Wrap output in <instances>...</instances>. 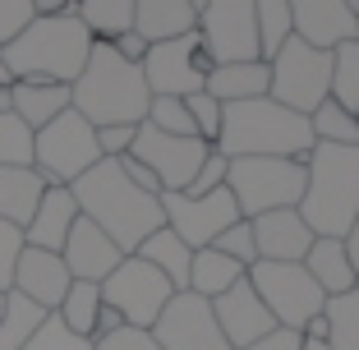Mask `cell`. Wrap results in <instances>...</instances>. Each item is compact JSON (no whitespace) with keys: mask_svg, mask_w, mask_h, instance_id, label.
I'll return each instance as SVG.
<instances>
[{"mask_svg":"<svg viewBox=\"0 0 359 350\" xmlns=\"http://www.w3.org/2000/svg\"><path fill=\"white\" fill-rule=\"evenodd\" d=\"M346 10H350V14H355V19H359V0H346Z\"/></svg>","mask_w":359,"mask_h":350,"instance_id":"55","label":"cell"},{"mask_svg":"<svg viewBox=\"0 0 359 350\" xmlns=\"http://www.w3.org/2000/svg\"><path fill=\"white\" fill-rule=\"evenodd\" d=\"M290 5V23L295 37L318 51H332L341 42H355V14L346 10V0H285Z\"/></svg>","mask_w":359,"mask_h":350,"instance_id":"19","label":"cell"},{"mask_svg":"<svg viewBox=\"0 0 359 350\" xmlns=\"http://www.w3.org/2000/svg\"><path fill=\"white\" fill-rule=\"evenodd\" d=\"M79 0H32V14L37 19H55V14H74Z\"/></svg>","mask_w":359,"mask_h":350,"instance_id":"49","label":"cell"},{"mask_svg":"<svg viewBox=\"0 0 359 350\" xmlns=\"http://www.w3.org/2000/svg\"><path fill=\"white\" fill-rule=\"evenodd\" d=\"M212 148L222 157H290L304 161L313 152V129L309 116L276 107L272 97H254V102H235L222 107V134Z\"/></svg>","mask_w":359,"mask_h":350,"instance_id":"5","label":"cell"},{"mask_svg":"<svg viewBox=\"0 0 359 350\" xmlns=\"http://www.w3.org/2000/svg\"><path fill=\"white\" fill-rule=\"evenodd\" d=\"M226 189L244 222L281 208H299L304 198V161L290 157H235L226 170Z\"/></svg>","mask_w":359,"mask_h":350,"instance_id":"6","label":"cell"},{"mask_svg":"<svg viewBox=\"0 0 359 350\" xmlns=\"http://www.w3.org/2000/svg\"><path fill=\"white\" fill-rule=\"evenodd\" d=\"M299 350H327V341H309L304 337V346H299Z\"/></svg>","mask_w":359,"mask_h":350,"instance_id":"53","label":"cell"},{"mask_svg":"<svg viewBox=\"0 0 359 350\" xmlns=\"http://www.w3.org/2000/svg\"><path fill=\"white\" fill-rule=\"evenodd\" d=\"M60 258H65V267H69V276L74 281H93V286H102L106 276L120 267V249H116V240L106 231H97L88 217H79L74 222V231H69V240H65V249H60Z\"/></svg>","mask_w":359,"mask_h":350,"instance_id":"18","label":"cell"},{"mask_svg":"<svg viewBox=\"0 0 359 350\" xmlns=\"http://www.w3.org/2000/svg\"><path fill=\"white\" fill-rule=\"evenodd\" d=\"M217 249H222L226 258H235V263H240L244 272H249V267L258 263V244H254V226H249V222H244V217H240V222H235V226H226V231L217 235Z\"/></svg>","mask_w":359,"mask_h":350,"instance_id":"39","label":"cell"},{"mask_svg":"<svg viewBox=\"0 0 359 350\" xmlns=\"http://www.w3.org/2000/svg\"><path fill=\"white\" fill-rule=\"evenodd\" d=\"M299 346H304V332L276 328V332H267V337H258L254 346H244V350H299Z\"/></svg>","mask_w":359,"mask_h":350,"instance_id":"47","label":"cell"},{"mask_svg":"<svg viewBox=\"0 0 359 350\" xmlns=\"http://www.w3.org/2000/svg\"><path fill=\"white\" fill-rule=\"evenodd\" d=\"M272 83H267V97H272L276 107L295 111V116H313L323 102L332 97V51H318V46L290 42L272 55Z\"/></svg>","mask_w":359,"mask_h":350,"instance_id":"7","label":"cell"},{"mask_svg":"<svg viewBox=\"0 0 359 350\" xmlns=\"http://www.w3.org/2000/svg\"><path fill=\"white\" fill-rule=\"evenodd\" d=\"M299 217L313 231V240H346L359 217V143H313L304 157V198Z\"/></svg>","mask_w":359,"mask_h":350,"instance_id":"2","label":"cell"},{"mask_svg":"<svg viewBox=\"0 0 359 350\" xmlns=\"http://www.w3.org/2000/svg\"><path fill=\"white\" fill-rule=\"evenodd\" d=\"M198 28V10L189 0H134V32L143 42H170Z\"/></svg>","mask_w":359,"mask_h":350,"instance_id":"23","label":"cell"},{"mask_svg":"<svg viewBox=\"0 0 359 350\" xmlns=\"http://www.w3.org/2000/svg\"><path fill=\"white\" fill-rule=\"evenodd\" d=\"M106 46H111V51H116L120 60H129V65H143V55H148V42H143V37H138L134 28L120 32L116 42H106Z\"/></svg>","mask_w":359,"mask_h":350,"instance_id":"48","label":"cell"},{"mask_svg":"<svg viewBox=\"0 0 359 350\" xmlns=\"http://www.w3.org/2000/svg\"><path fill=\"white\" fill-rule=\"evenodd\" d=\"M143 263H152L161 276L170 281V290H189V258H194V249L184 240H180L170 226H161V231H152L148 240L134 249Z\"/></svg>","mask_w":359,"mask_h":350,"instance_id":"27","label":"cell"},{"mask_svg":"<svg viewBox=\"0 0 359 350\" xmlns=\"http://www.w3.org/2000/svg\"><path fill=\"white\" fill-rule=\"evenodd\" d=\"M254 244H258V263H304L313 231L304 226L299 208H281V213L254 217Z\"/></svg>","mask_w":359,"mask_h":350,"instance_id":"20","label":"cell"},{"mask_svg":"<svg viewBox=\"0 0 359 350\" xmlns=\"http://www.w3.org/2000/svg\"><path fill=\"white\" fill-rule=\"evenodd\" d=\"M97 161H102V152H97V129L88 125L74 107L65 111V116H55L46 129L32 134V170H37L46 184H65V189H69V184H74L83 170H93Z\"/></svg>","mask_w":359,"mask_h":350,"instance_id":"8","label":"cell"},{"mask_svg":"<svg viewBox=\"0 0 359 350\" xmlns=\"http://www.w3.org/2000/svg\"><path fill=\"white\" fill-rule=\"evenodd\" d=\"M93 350H161V346L152 341V332H143V328H120V332H111V337H97Z\"/></svg>","mask_w":359,"mask_h":350,"instance_id":"44","label":"cell"},{"mask_svg":"<svg viewBox=\"0 0 359 350\" xmlns=\"http://www.w3.org/2000/svg\"><path fill=\"white\" fill-rule=\"evenodd\" d=\"M226 170H231V157H222V152L212 148L208 157H203L198 175H194V184L184 194H212V189H226Z\"/></svg>","mask_w":359,"mask_h":350,"instance_id":"43","label":"cell"},{"mask_svg":"<svg viewBox=\"0 0 359 350\" xmlns=\"http://www.w3.org/2000/svg\"><path fill=\"white\" fill-rule=\"evenodd\" d=\"M134 134H138V125H106V129H97V152H102V157H125V152L134 148Z\"/></svg>","mask_w":359,"mask_h":350,"instance_id":"45","label":"cell"},{"mask_svg":"<svg viewBox=\"0 0 359 350\" xmlns=\"http://www.w3.org/2000/svg\"><path fill=\"white\" fill-rule=\"evenodd\" d=\"M23 350H93V341L74 337V332L65 328L55 314H46V323L28 337V346H23Z\"/></svg>","mask_w":359,"mask_h":350,"instance_id":"40","label":"cell"},{"mask_svg":"<svg viewBox=\"0 0 359 350\" xmlns=\"http://www.w3.org/2000/svg\"><path fill=\"white\" fill-rule=\"evenodd\" d=\"M184 111H189V120H194V134L212 148L217 134H222V102L208 97V93H194V97H184Z\"/></svg>","mask_w":359,"mask_h":350,"instance_id":"38","label":"cell"},{"mask_svg":"<svg viewBox=\"0 0 359 350\" xmlns=\"http://www.w3.org/2000/svg\"><path fill=\"white\" fill-rule=\"evenodd\" d=\"M69 194H74V203H79V217H88L97 231L111 235L120 254H134L152 231L166 226L161 198L157 194H143L138 184H129L116 157H102L93 170H83V175L69 184Z\"/></svg>","mask_w":359,"mask_h":350,"instance_id":"1","label":"cell"},{"mask_svg":"<svg viewBox=\"0 0 359 350\" xmlns=\"http://www.w3.org/2000/svg\"><path fill=\"white\" fill-rule=\"evenodd\" d=\"M304 272L313 276V286L323 290V295H346V290L359 286V276H355V267H350L346 244L341 240H313L309 244Z\"/></svg>","mask_w":359,"mask_h":350,"instance_id":"26","label":"cell"},{"mask_svg":"<svg viewBox=\"0 0 359 350\" xmlns=\"http://www.w3.org/2000/svg\"><path fill=\"white\" fill-rule=\"evenodd\" d=\"M0 111H10V88H0Z\"/></svg>","mask_w":359,"mask_h":350,"instance_id":"54","label":"cell"},{"mask_svg":"<svg viewBox=\"0 0 359 350\" xmlns=\"http://www.w3.org/2000/svg\"><path fill=\"white\" fill-rule=\"evenodd\" d=\"M161 198V217L166 226L189 244V249H208L217 244V235L226 226L240 222V208H235L231 189H212V194H157Z\"/></svg>","mask_w":359,"mask_h":350,"instance_id":"13","label":"cell"},{"mask_svg":"<svg viewBox=\"0 0 359 350\" xmlns=\"http://www.w3.org/2000/svg\"><path fill=\"white\" fill-rule=\"evenodd\" d=\"M170 295H175L170 281L152 263H143L138 254H125L120 267L102 281V304L116 309L125 318V328H143V332H152V323L161 318Z\"/></svg>","mask_w":359,"mask_h":350,"instance_id":"10","label":"cell"},{"mask_svg":"<svg viewBox=\"0 0 359 350\" xmlns=\"http://www.w3.org/2000/svg\"><path fill=\"white\" fill-rule=\"evenodd\" d=\"M323 323H327V350H359V286L346 295H327Z\"/></svg>","mask_w":359,"mask_h":350,"instance_id":"32","label":"cell"},{"mask_svg":"<svg viewBox=\"0 0 359 350\" xmlns=\"http://www.w3.org/2000/svg\"><path fill=\"white\" fill-rule=\"evenodd\" d=\"M42 194H46V180L32 166H0V222L23 231L37 213Z\"/></svg>","mask_w":359,"mask_h":350,"instance_id":"24","label":"cell"},{"mask_svg":"<svg viewBox=\"0 0 359 350\" xmlns=\"http://www.w3.org/2000/svg\"><path fill=\"white\" fill-rule=\"evenodd\" d=\"M267 83H272V69H267V60H235V65H212L203 93L217 97L222 107H235V102L267 97Z\"/></svg>","mask_w":359,"mask_h":350,"instance_id":"22","label":"cell"},{"mask_svg":"<svg viewBox=\"0 0 359 350\" xmlns=\"http://www.w3.org/2000/svg\"><path fill=\"white\" fill-rule=\"evenodd\" d=\"M74 14L93 32V42H116L120 32L134 28V0H79Z\"/></svg>","mask_w":359,"mask_h":350,"instance_id":"29","label":"cell"},{"mask_svg":"<svg viewBox=\"0 0 359 350\" xmlns=\"http://www.w3.org/2000/svg\"><path fill=\"white\" fill-rule=\"evenodd\" d=\"M198 37L212 65L258 60V0H203Z\"/></svg>","mask_w":359,"mask_h":350,"instance_id":"12","label":"cell"},{"mask_svg":"<svg viewBox=\"0 0 359 350\" xmlns=\"http://www.w3.org/2000/svg\"><path fill=\"white\" fill-rule=\"evenodd\" d=\"M152 341L161 350H231L217 328L212 299H198L194 290H175L161 309V318L152 323Z\"/></svg>","mask_w":359,"mask_h":350,"instance_id":"15","label":"cell"},{"mask_svg":"<svg viewBox=\"0 0 359 350\" xmlns=\"http://www.w3.org/2000/svg\"><path fill=\"white\" fill-rule=\"evenodd\" d=\"M138 69H143V83L152 97H194L208 83L212 55L203 51V37L194 28L184 37H170V42H152Z\"/></svg>","mask_w":359,"mask_h":350,"instance_id":"11","label":"cell"},{"mask_svg":"<svg viewBox=\"0 0 359 350\" xmlns=\"http://www.w3.org/2000/svg\"><path fill=\"white\" fill-rule=\"evenodd\" d=\"M74 222H79L74 194L65 189V184H46L32 222L23 226V244H28V249H46V254H60L65 240H69V231H74Z\"/></svg>","mask_w":359,"mask_h":350,"instance_id":"21","label":"cell"},{"mask_svg":"<svg viewBox=\"0 0 359 350\" xmlns=\"http://www.w3.org/2000/svg\"><path fill=\"white\" fill-rule=\"evenodd\" d=\"M189 5H194V10H203V0H189Z\"/></svg>","mask_w":359,"mask_h":350,"instance_id":"56","label":"cell"},{"mask_svg":"<svg viewBox=\"0 0 359 350\" xmlns=\"http://www.w3.org/2000/svg\"><path fill=\"white\" fill-rule=\"evenodd\" d=\"M309 129H313V143H341V148H355L359 143V116L337 107L332 97L309 116Z\"/></svg>","mask_w":359,"mask_h":350,"instance_id":"35","label":"cell"},{"mask_svg":"<svg viewBox=\"0 0 359 350\" xmlns=\"http://www.w3.org/2000/svg\"><path fill=\"white\" fill-rule=\"evenodd\" d=\"M46 323V309L23 299L19 290H5V314H0V350H23L28 337Z\"/></svg>","mask_w":359,"mask_h":350,"instance_id":"30","label":"cell"},{"mask_svg":"<svg viewBox=\"0 0 359 350\" xmlns=\"http://www.w3.org/2000/svg\"><path fill=\"white\" fill-rule=\"evenodd\" d=\"M143 125L161 129V134H175V138H198V134H194L189 111H184V97H152Z\"/></svg>","mask_w":359,"mask_h":350,"instance_id":"37","label":"cell"},{"mask_svg":"<svg viewBox=\"0 0 359 350\" xmlns=\"http://www.w3.org/2000/svg\"><path fill=\"white\" fill-rule=\"evenodd\" d=\"M341 244H346V258H350V267H355V276H359V217H355V226L346 231Z\"/></svg>","mask_w":359,"mask_h":350,"instance_id":"51","label":"cell"},{"mask_svg":"<svg viewBox=\"0 0 359 350\" xmlns=\"http://www.w3.org/2000/svg\"><path fill=\"white\" fill-rule=\"evenodd\" d=\"M69 286H74V276H69V267H65L60 254H46V249H28V244H23L19 263H14V286L10 290H19L32 304H42L46 314H55Z\"/></svg>","mask_w":359,"mask_h":350,"instance_id":"17","label":"cell"},{"mask_svg":"<svg viewBox=\"0 0 359 350\" xmlns=\"http://www.w3.org/2000/svg\"><path fill=\"white\" fill-rule=\"evenodd\" d=\"M240 276H244V267L235 263V258H226L217 244H208V249H194V258H189V290H194L198 299L226 295V290H231Z\"/></svg>","mask_w":359,"mask_h":350,"instance_id":"28","label":"cell"},{"mask_svg":"<svg viewBox=\"0 0 359 350\" xmlns=\"http://www.w3.org/2000/svg\"><path fill=\"white\" fill-rule=\"evenodd\" d=\"M93 55V32L79 23V14L32 19L10 46H0V60L10 65L19 83H74Z\"/></svg>","mask_w":359,"mask_h":350,"instance_id":"3","label":"cell"},{"mask_svg":"<svg viewBox=\"0 0 359 350\" xmlns=\"http://www.w3.org/2000/svg\"><path fill=\"white\" fill-rule=\"evenodd\" d=\"M212 314H217V328H222V337H226L231 350H244V346H254L258 337L276 332V318L267 314V304L258 299V290L249 286V276H240L226 295L212 299Z\"/></svg>","mask_w":359,"mask_h":350,"instance_id":"16","label":"cell"},{"mask_svg":"<svg viewBox=\"0 0 359 350\" xmlns=\"http://www.w3.org/2000/svg\"><path fill=\"white\" fill-rule=\"evenodd\" d=\"M10 111L37 134V129H46L55 116L69 111V88L65 83H14L10 88Z\"/></svg>","mask_w":359,"mask_h":350,"instance_id":"25","label":"cell"},{"mask_svg":"<svg viewBox=\"0 0 359 350\" xmlns=\"http://www.w3.org/2000/svg\"><path fill=\"white\" fill-rule=\"evenodd\" d=\"M208 152L212 148L203 143V138H175V134H161V129H152V125H138L129 157H138L152 175H157L161 194H184L194 184V175H198V166H203Z\"/></svg>","mask_w":359,"mask_h":350,"instance_id":"14","label":"cell"},{"mask_svg":"<svg viewBox=\"0 0 359 350\" xmlns=\"http://www.w3.org/2000/svg\"><path fill=\"white\" fill-rule=\"evenodd\" d=\"M244 276L258 290V299L267 304V314L276 318V328L304 332L323 314V304H327V295L313 286L304 263H254Z\"/></svg>","mask_w":359,"mask_h":350,"instance_id":"9","label":"cell"},{"mask_svg":"<svg viewBox=\"0 0 359 350\" xmlns=\"http://www.w3.org/2000/svg\"><path fill=\"white\" fill-rule=\"evenodd\" d=\"M355 116H359V111H355Z\"/></svg>","mask_w":359,"mask_h":350,"instance_id":"59","label":"cell"},{"mask_svg":"<svg viewBox=\"0 0 359 350\" xmlns=\"http://www.w3.org/2000/svg\"><path fill=\"white\" fill-rule=\"evenodd\" d=\"M295 37V23H290V5L285 0H258V60L272 65V55Z\"/></svg>","mask_w":359,"mask_h":350,"instance_id":"33","label":"cell"},{"mask_svg":"<svg viewBox=\"0 0 359 350\" xmlns=\"http://www.w3.org/2000/svg\"><path fill=\"white\" fill-rule=\"evenodd\" d=\"M97 314H102V286H93V281H74V286L65 290L60 309H55V318L74 332V337H83V341H93Z\"/></svg>","mask_w":359,"mask_h":350,"instance_id":"31","label":"cell"},{"mask_svg":"<svg viewBox=\"0 0 359 350\" xmlns=\"http://www.w3.org/2000/svg\"><path fill=\"white\" fill-rule=\"evenodd\" d=\"M355 42H359V19H355Z\"/></svg>","mask_w":359,"mask_h":350,"instance_id":"57","label":"cell"},{"mask_svg":"<svg viewBox=\"0 0 359 350\" xmlns=\"http://www.w3.org/2000/svg\"><path fill=\"white\" fill-rule=\"evenodd\" d=\"M332 102L350 116L359 111V42L332 46Z\"/></svg>","mask_w":359,"mask_h":350,"instance_id":"34","label":"cell"},{"mask_svg":"<svg viewBox=\"0 0 359 350\" xmlns=\"http://www.w3.org/2000/svg\"><path fill=\"white\" fill-rule=\"evenodd\" d=\"M120 328H125V318H120L111 304H102V314H97V328H93V341H97V337H111V332H120Z\"/></svg>","mask_w":359,"mask_h":350,"instance_id":"50","label":"cell"},{"mask_svg":"<svg viewBox=\"0 0 359 350\" xmlns=\"http://www.w3.org/2000/svg\"><path fill=\"white\" fill-rule=\"evenodd\" d=\"M0 166H32V129L14 111H0Z\"/></svg>","mask_w":359,"mask_h":350,"instance_id":"36","label":"cell"},{"mask_svg":"<svg viewBox=\"0 0 359 350\" xmlns=\"http://www.w3.org/2000/svg\"><path fill=\"white\" fill-rule=\"evenodd\" d=\"M0 314H5V295H0Z\"/></svg>","mask_w":359,"mask_h":350,"instance_id":"58","label":"cell"},{"mask_svg":"<svg viewBox=\"0 0 359 350\" xmlns=\"http://www.w3.org/2000/svg\"><path fill=\"white\" fill-rule=\"evenodd\" d=\"M14 83H19V79H14V74H10V65L0 60V88H14Z\"/></svg>","mask_w":359,"mask_h":350,"instance_id":"52","label":"cell"},{"mask_svg":"<svg viewBox=\"0 0 359 350\" xmlns=\"http://www.w3.org/2000/svg\"><path fill=\"white\" fill-rule=\"evenodd\" d=\"M32 19V0H0V46H10Z\"/></svg>","mask_w":359,"mask_h":350,"instance_id":"42","label":"cell"},{"mask_svg":"<svg viewBox=\"0 0 359 350\" xmlns=\"http://www.w3.org/2000/svg\"><path fill=\"white\" fill-rule=\"evenodd\" d=\"M148 102H152V93L143 83V69L120 60L106 42H93L83 74L69 83V107L93 129H106V125H143L148 120Z\"/></svg>","mask_w":359,"mask_h":350,"instance_id":"4","label":"cell"},{"mask_svg":"<svg viewBox=\"0 0 359 350\" xmlns=\"http://www.w3.org/2000/svg\"><path fill=\"white\" fill-rule=\"evenodd\" d=\"M116 161H120V170H125V180H129V184H138V189H143V194H161L157 175H152V170L143 166V161H138V157H129V152H125V157H116Z\"/></svg>","mask_w":359,"mask_h":350,"instance_id":"46","label":"cell"},{"mask_svg":"<svg viewBox=\"0 0 359 350\" xmlns=\"http://www.w3.org/2000/svg\"><path fill=\"white\" fill-rule=\"evenodd\" d=\"M23 254V231L10 222H0V295L14 286V263Z\"/></svg>","mask_w":359,"mask_h":350,"instance_id":"41","label":"cell"}]
</instances>
